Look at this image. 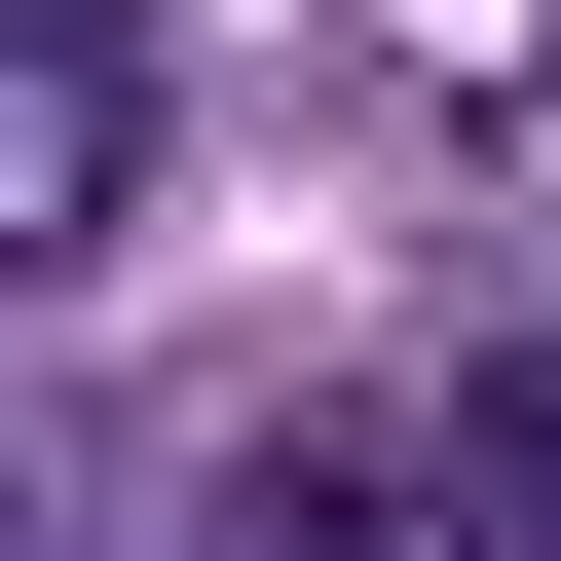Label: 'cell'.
Returning a JSON list of instances; mask_svg holds the SVG:
<instances>
[{
  "label": "cell",
  "instance_id": "cell-1",
  "mask_svg": "<svg viewBox=\"0 0 561 561\" xmlns=\"http://www.w3.org/2000/svg\"><path fill=\"white\" fill-rule=\"evenodd\" d=\"M187 561H449V449H375V412H262V449L187 486Z\"/></svg>",
  "mask_w": 561,
  "mask_h": 561
},
{
  "label": "cell",
  "instance_id": "cell-2",
  "mask_svg": "<svg viewBox=\"0 0 561 561\" xmlns=\"http://www.w3.org/2000/svg\"><path fill=\"white\" fill-rule=\"evenodd\" d=\"M0 187H38V262H113V187H150V38H113V0H38V150H0Z\"/></svg>",
  "mask_w": 561,
  "mask_h": 561
},
{
  "label": "cell",
  "instance_id": "cell-3",
  "mask_svg": "<svg viewBox=\"0 0 561 561\" xmlns=\"http://www.w3.org/2000/svg\"><path fill=\"white\" fill-rule=\"evenodd\" d=\"M412 449H449V561H561V337H486Z\"/></svg>",
  "mask_w": 561,
  "mask_h": 561
},
{
  "label": "cell",
  "instance_id": "cell-4",
  "mask_svg": "<svg viewBox=\"0 0 561 561\" xmlns=\"http://www.w3.org/2000/svg\"><path fill=\"white\" fill-rule=\"evenodd\" d=\"M524 76H561V38H524Z\"/></svg>",
  "mask_w": 561,
  "mask_h": 561
}]
</instances>
